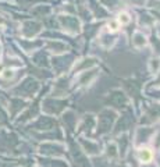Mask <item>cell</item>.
<instances>
[{"label": "cell", "mask_w": 160, "mask_h": 167, "mask_svg": "<svg viewBox=\"0 0 160 167\" xmlns=\"http://www.w3.org/2000/svg\"><path fill=\"white\" fill-rule=\"evenodd\" d=\"M118 24H120L118 21H112V22L109 24V29H110V31H117V29H118Z\"/></svg>", "instance_id": "cell-3"}, {"label": "cell", "mask_w": 160, "mask_h": 167, "mask_svg": "<svg viewBox=\"0 0 160 167\" xmlns=\"http://www.w3.org/2000/svg\"><path fill=\"white\" fill-rule=\"evenodd\" d=\"M118 22H121V24H128V22H129V17H128V14H125V13L120 14V16H118Z\"/></svg>", "instance_id": "cell-2"}, {"label": "cell", "mask_w": 160, "mask_h": 167, "mask_svg": "<svg viewBox=\"0 0 160 167\" xmlns=\"http://www.w3.org/2000/svg\"><path fill=\"white\" fill-rule=\"evenodd\" d=\"M138 157H139L141 162H144V163H149V162L152 160L153 155L149 149H141V151L138 152Z\"/></svg>", "instance_id": "cell-1"}]
</instances>
